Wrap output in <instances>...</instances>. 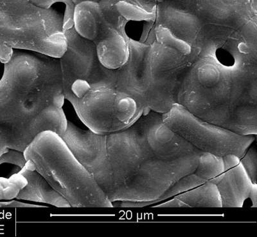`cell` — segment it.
I'll return each mask as SVG.
<instances>
[{
	"label": "cell",
	"instance_id": "cell-10",
	"mask_svg": "<svg viewBox=\"0 0 257 237\" xmlns=\"http://www.w3.org/2000/svg\"><path fill=\"white\" fill-rule=\"evenodd\" d=\"M128 47L127 61L116 70V88L134 99L147 113L149 112L151 44L128 40Z\"/></svg>",
	"mask_w": 257,
	"mask_h": 237
},
{
	"label": "cell",
	"instance_id": "cell-6",
	"mask_svg": "<svg viewBox=\"0 0 257 237\" xmlns=\"http://www.w3.org/2000/svg\"><path fill=\"white\" fill-rule=\"evenodd\" d=\"M70 103L86 128L103 135L130 127L145 113L134 99L115 87L89 90Z\"/></svg>",
	"mask_w": 257,
	"mask_h": 237
},
{
	"label": "cell",
	"instance_id": "cell-1",
	"mask_svg": "<svg viewBox=\"0 0 257 237\" xmlns=\"http://www.w3.org/2000/svg\"><path fill=\"white\" fill-rule=\"evenodd\" d=\"M178 103L195 116L243 135L257 134V64L229 66L199 52Z\"/></svg>",
	"mask_w": 257,
	"mask_h": 237
},
{
	"label": "cell",
	"instance_id": "cell-19",
	"mask_svg": "<svg viewBox=\"0 0 257 237\" xmlns=\"http://www.w3.org/2000/svg\"><path fill=\"white\" fill-rule=\"evenodd\" d=\"M26 185V179L19 174L9 178L0 176V201L16 199L18 193Z\"/></svg>",
	"mask_w": 257,
	"mask_h": 237
},
{
	"label": "cell",
	"instance_id": "cell-3",
	"mask_svg": "<svg viewBox=\"0 0 257 237\" xmlns=\"http://www.w3.org/2000/svg\"><path fill=\"white\" fill-rule=\"evenodd\" d=\"M37 171L73 208H111L112 204L92 175L77 160L63 138L39 133L24 151Z\"/></svg>",
	"mask_w": 257,
	"mask_h": 237
},
{
	"label": "cell",
	"instance_id": "cell-9",
	"mask_svg": "<svg viewBox=\"0 0 257 237\" xmlns=\"http://www.w3.org/2000/svg\"><path fill=\"white\" fill-rule=\"evenodd\" d=\"M149 148L169 162L197 167L203 151L179 135L163 120L162 114L149 111L134 123Z\"/></svg>",
	"mask_w": 257,
	"mask_h": 237
},
{
	"label": "cell",
	"instance_id": "cell-14",
	"mask_svg": "<svg viewBox=\"0 0 257 237\" xmlns=\"http://www.w3.org/2000/svg\"><path fill=\"white\" fill-rule=\"evenodd\" d=\"M27 161L26 165L19 174L26 179L27 183L18 193L16 199L40 202L57 208H70L68 202L37 171L33 163Z\"/></svg>",
	"mask_w": 257,
	"mask_h": 237
},
{
	"label": "cell",
	"instance_id": "cell-23",
	"mask_svg": "<svg viewBox=\"0 0 257 237\" xmlns=\"http://www.w3.org/2000/svg\"><path fill=\"white\" fill-rule=\"evenodd\" d=\"M101 0H72L73 3L75 5L80 3V2H99Z\"/></svg>",
	"mask_w": 257,
	"mask_h": 237
},
{
	"label": "cell",
	"instance_id": "cell-4",
	"mask_svg": "<svg viewBox=\"0 0 257 237\" xmlns=\"http://www.w3.org/2000/svg\"><path fill=\"white\" fill-rule=\"evenodd\" d=\"M0 46L61 58L66 48L64 15L27 0H0Z\"/></svg>",
	"mask_w": 257,
	"mask_h": 237
},
{
	"label": "cell",
	"instance_id": "cell-22",
	"mask_svg": "<svg viewBox=\"0 0 257 237\" xmlns=\"http://www.w3.org/2000/svg\"><path fill=\"white\" fill-rule=\"evenodd\" d=\"M6 208V207H15V208H44V206L39 204H32L21 202L18 200H11V201H0V208Z\"/></svg>",
	"mask_w": 257,
	"mask_h": 237
},
{
	"label": "cell",
	"instance_id": "cell-8",
	"mask_svg": "<svg viewBox=\"0 0 257 237\" xmlns=\"http://www.w3.org/2000/svg\"><path fill=\"white\" fill-rule=\"evenodd\" d=\"M199 50L187 54L157 40L151 44L149 111L164 114L178 103L181 85Z\"/></svg>",
	"mask_w": 257,
	"mask_h": 237
},
{
	"label": "cell",
	"instance_id": "cell-11",
	"mask_svg": "<svg viewBox=\"0 0 257 237\" xmlns=\"http://www.w3.org/2000/svg\"><path fill=\"white\" fill-rule=\"evenodd\" d=\"M0 79V157L9 149L23 151V98L6 74Z\"/></svg>",
	"mask_w": 257,
	"mask_h": 237
},
{
	"label": "cell",
	"instance_id": "cell-16",
	"mask_svg": "<svg viewBox=\"0 0 257 237\" xmlns=\"http://www.w3.org/2000/svg\"><path fill=\"white\" fill-rule=\"evenodd\" d=\"M73 22V27L80 36L93 42L105 22L98 2H83L75 5Z\"/></svg>",
	"mask_w": 257,
	"mask_h": 237
},
{
	"label": "cell",
	"instance_id": "cell-13",
	"mask_svg": "<svg viewBox=\"0 0 257 237\" xmlns=\"http://www.w3.org/2000/svg\"><path fill=\"white\" fill-rule=\"evenodd\" d=\"M156 13V25L165 27L176 38L197 48L204 25L196 11L164 6L157 9Z\"/></svg>",
	"mask_w": 257,
	"mask_h": 237
},
{
	"label": "cell",
	"instance_id": "cell-21",
	"mask_svg": "<svg viewBox=\"0 0 257 237\" xmlns=\"http://www.w3.org/2000/svg\"><path fill=\"white\" fill-rule=\"evenodd\" d=\"M254 142L246 149L239 160L250 179L254 184H257V152Z\"/></svg>",
	"mask_w": 257,
	"mask_h": 237
},
{
	"label": "cell",
	"instance_id": "cell-17",
	"mask_svg": "<svg viewBox=\"0 0 257 237\" xmlns=\"http://www.w3.org/2000/svg\"><path fill=\"white\" fill-rule=\"evenodd\" d=\"M173 199L177 208H222V202L217 186L207 181Z\"/></svg>",
	"mask_w": 257,
	"mask_h": 237
},
{
	"label": "cell",
	"instance_id": "cell-18",
	"mask_svg": "<svg viewBox=\"0 0 257 237\" xmlns=\"http://www.w3.org/2000/svg\"><path fill=\"white\" fill-rule=\"evenodd\" d=\"M196 170L206 181L215 184L224 171L223 159L203 152L199 157Z\"/></svg>",
	"mask_w": 257,
	"mask_h": 237
},
{
	"label": "cell",
	"instance_id": "cell-2",
	"mask_svg": "<svg viewBox=\"0 0 257 237\" xmlns=\"http://www.w3.org/2000/svg\"><path fill=\"white\" fill-rule=\"evenodd\" d=\"M196 168L158 157L133 124L105 135L104 164L96 181L111 202H152Z\"/></svg>",
	"mask_w": 257,
	"mask_h": 237
},
{
	"label": "cell",
	"instance_id": "cell-7",
	"mask_svg": "<svg viewBox=\"0 0 257 237\" xmlns=\"http://www.w3.org/2000/svg\"><path fill=\"white\" fill-rule=\"evenodd\" d=\"M162 117L166 125L195 148L218 157L233 155L240 158L256 141L255 135H240L213 125L178 103Z\"/></svg>",
	"mask_w": 257,
	"mask_h": 237
},
{
	"label": "cell",
	"instance_id": "cell-15",
	"mask_svg": "<svg viewBox=\"0 0 257 237\" xmlns=\"http://www.w3.org/2000/svg\"><path fill=\"white\" fill-rule=\"evenodd\" d=\"M93 43L98 61L104 67L117 70L127 61L128 41L110 26L105 19L97 38Z\"/></svg>",
	"mask_w": 257,
	"mask_h": 237
},
{
	"label": "cell",
	"instance_id": "cell-5",
	"mask_svg": "<svg viewBox=\"0 0 257 237\" xmlns=\"http://www.w3.org/2000/svg\"><path fill=\"white\" fill-rule=\"evenodd\" d=\"M64 31L66 48L60 65L65 100L70 102L98 87H116L117 70L100 63L93 41L80 36L73 26Z\"/></svg>",
	"mask_w": 257,
	"mask_h": 237
},
{
	"label": "cell",
	"instance_id": "cell-12",
	"mask_svg": "<svg viewBox=\"0 0 257 237\" xmlns=\"http://www.w3.org/2000/svg\"><path fill=\"white\" fill-rule=\"evenodd\" d=\"M224 171L215 185L224 208H242L249 204L257 207V184H254L243 169L239 158L233 155L222 157Z\"/></svg>",
	"mask_w": 257,
	"mask_h": 237
},
{
	"label": "cell",
	"instance_id": "cell-20",
	"mask_svg": "<svg viewBox=\"0 0 257 237\" xmlns=\"http://www.w3.org/2000/svg\"><path fill=\"white\" fill-rule=\"evenodd\" d=\"M38 8L50 9L54 4L63 3L65 5L64 14V30L73 26V15L75 4L72 0H27Z\"/></svg>",
	"mask_w": 257,
	"mask_h": 237
}]
</instances>
